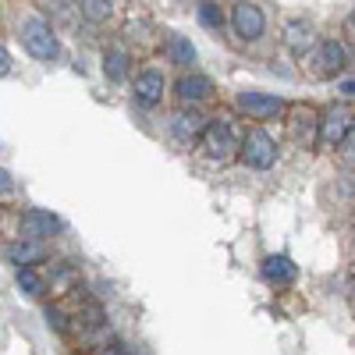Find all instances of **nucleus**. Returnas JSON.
Wrapping results in <instances>:
<instances>
[{
  "label": "nucleus",
  "instance_id": "f257e3e1",
  "mask_svg": "<svg viewBox=\"0 0 355 355\" xmlns=\"http://www.w3.org/2000/svg\"><path fill=\"white\" fill-rule=\"evenodd\" d=\"M199 150L210 157V160H217V164H227L231 157H239L242 153V142L234 139V128H231V121H210L206 125V132L199 135Z\"/></svg>",
  "mask_w": 355,
  "mask_h": 355
},
{
  "label": "nucleus",
  "instance_id": "f03ea898",
  "mask_svg": "<svg viewBox=\"0 0 355 355\" xmlns=\"http://www.w3.org/2000/svg\"><path fill=\"white\" fill-rule=\"evenodd\" d=\"M242 164L252 167V171H270L277 164V142L266 128H249L245 139H242Z\"/></svg>",
  "mask_w": 355,
  "mask_h": 355
},
{
  "label": "nucleus",
  "instance_id": "7ed1b4c3",
  "mask_svg": "<svg viewBox=\"0 0 355 355\" xmlns=\"http://www.w3.org/2000/svg\"><path fill=\"white\" fill-rule=\"evenodd\" d=\"M21 43L25 50L36 57V61H53L57 53H61V43L53 36V25L46 18H25L21 25Z\"/></svg>",
  "mask_w": 355,
  "mask_h": 355
},
{
  "label": "nucleus",
  "instance_id": "20e7f679",
  "mask_svg": "<svg viewBox=\"0 0 355 355\" xmlns=\"http://www.w3.org/2000/svg\"><path fill=\"white\" fill-rule=\"evenodd\" d=\"M234 107H239L245 117H252V121H274V117H281L288 110V103L277 93H259V89H245V93H239L234 96Z\"/></svg>",
  "mask_w": 355,
  "mask_h": 355
},
{
  "label": "nucleus",
  "instance_id": "39448f33",
  "mask_svg": "<svg viewBox=\"0 0 355 355\" xmlns=\"http://www.w3.org/2000/svg\"><path fill=\"white\" fill-rule=\"evenodd\" d=\"M355 132V110L348 107H331L320 117V146L323 150H334V146H345V139Z\"/></svg>",
  "mask_w": 355,
  "mask_h": 355
},
{
  "label": "nucleus",
  "instance_id": "423d86ee",
  "mask_svg": "<svg viewBox=\"0 0 355 355\" xmlns=\"http://www.w3.org/2000/svg\"><path fill=\"white\" fill-rule=\"evenodd\" d=\"M231 28L242 43H256L266 33V15L259 4H234L231 8Z\"/></svg>",
  "mask_w": 355,
  "mask_h": 355
},
{
  "label": "nucleus",
  "instance_id": "0eeeda50",
  "mask_svg": "<svg viewBox=\"0 0 355 355\" xmlns=\"http://www.w3.org/2000/svg\"><path fill=\"white\" fill-rule=\"evenodd\" d=\"M309 61H313V71H316L320 78H331V75L345 71L348 50H345L341 40H320V43L313 46V53H309Z\"/></svg>",
  "mask_w": 355,
  "mask_h": 355
},
{
  "label": "nucleus",
  "instance_id": "6e6552de",
  "mask_svg": "<svg viewBox=\"0 0 355 355\" xmlns=\"http://www.w3.org/2000/svg\"><path fill=\"white\" fill-rule=\"evenodd\" d=\"M288 135L299 150H313L320 146V117L313 107H295L291 110V121H288Z\"/></svg>",
  "mask_w": 355,
  "mask_h": 355
},
{
  "label": "nucleus",
  "instance_id": "1a4fd4ad",
  "mask_svg": "<svg viewBox=\"0 0 355 355\" xmlns=\"http://www.w3.org/2000/svg\"><path fill=\"white\" fill-rule=\"evenodd\" d=\"M174 96H178V103H182V107L196 110L199 103H206V100L214 96V82L206 78V75H199V71H185L182 78L174 82Z\"/></svg>",
  "mask_w": 355,
  "mask_h": 355
},
{
  "label": "nucleus",
  "instance_id": "9d476101",
  "mask_svg": "<svg viewBox=\"0 0 355 355\" xmlns=\"http://www.w3.org/2000/svg\"><path fill=\"white\" fill-rule=\"evenodd\" d=\"M164 89H167V78H164V71H157V68H146L142 75H135V103L139 107H157L160 100H164Z\"/></svg>",
  "mask_w": 355,
  "mask_h": 355
},
{
  "label": "nucleus",
  "instance_id": "9b49d317",
  "mask_svg": "<svg viewBox=\"0 0 355 355\" xmlns=\"http://www.w3.org/2000/svg\"><path fill=\"white\" fill-rule=\"evenodd\" d=\"M206 117L199 114V110H189V107H182L174 117H171V135L178 139V142H192V139H199L202 132H206Z\"/></svg>",
  "mask_w": 355,
  "mask_h": 355
},
{
  "label": "nucleus",
  "instance_id": "f8f14e48",
  "mask_svg": "<svg viewBox=\"0 0 355 355\" xmlns=\"http://www.w3.org/2000/svg\"><path fill=\"white\" fill-rule=\"evenodd\" d=\"M21 239H33V242H43L46 234H53V231H61V220H57L53 214H46V210H25L21 214Z\"/></svg>",
  "mask_w": 355,
  "mask_h": 355
},
{
  "label": "nucleus",
  "instance_id": "ddd939ff",
  "mask_svg": "<svg viewBox=\"0 0 355 355\" xmlns=\"http://www.w3.org/2000/svg\"><path fill=\"white\" fill-rule=\"evenodd\" d=\"M284 46H288L295 57L313 53V28H309V21H302V18L284 21Z\"/></svg>",
  "mask_w": 355,
  "mask_h": 355
},
{
  "label": "nucleus",
  "instance_id": "4468645a",
  "mask_svg": "<svg viewBox=\"0 0 355 355\" xmlns=\"http://www.w3.org/2000/svg\"><path fill=\"white\" fill-rule=\"evenodd\" d=\"M263 277L270 284H277V288H288V284H295L299 270H295V263L288 256H266L263 259Z\"/></svg>",
  "mask_w": 355,
  "mask_h": 355
},
{
  "label": "nucleus",
  "instance_id": "2eb2a0df",
  "mask_svg": "<svg viewBox=\"0 0 355 355\" xmlns=\"http://www.w3.org/2000/svg\"><path fill=\"white\" fill-rule=\"evenodd\" d=\"M43 256H46L43 242H33V239H21V242H11V245H8V259L18 263V270H25V266L40 263Z\"/></svg>",
  "mask_w": 355,
  "mask_h": 355
},
{
  "label": "nucleus",
  "instance_id": "dca6fc26",
  "mask_svg": "<svg viewBox=\"0 0 355 355\" xmlns=\"http://www.w3.org/2000/svg\"><path fill=\"white\" fill-rule=\"evenodd\" d=\"M167 57H171V64H178V68H192L199 61L192 40H185V36H167Z\"/></svg>",
  "mask_w": 355,
  "mask_h": 355
},
{
  "label": "nucleus",
  "instance_id": "f3484780",
  "mask_svg": "<svg viewBox=\"0 0 355 355\" xmlns=\"http://www.w3.org/2000/svg\"><path fill=\"white\" fill-rule=\"evenodd\" d=\"M128 64H132L128 50L110 46V50H107V57H103V75H107L110 82H125V78H128Z\"/></svg>",
  "mask_w": 355,
  "mask_h": 355
},
{
  "label": "nucleus",
  "instance_id": "a211bd4d",
  "mask_svg": "<svg viewBox=\"0 0 355 355\" xmlns=\"http://www.w3.org/2000/svg\"><path fill=\"white\" fill-rule=\"evenodd\" d=\"M78 15H82L85 21H107V18L114 15V4H107V0H82Z\"/></svg>",
  "mask_w": 355,
  "mask_h": 355
},
{
  "label": "nucleus",
  "instance_id": "6ab92c4d",
  "mask_svg": "<svg viewBox=\"0 0 355 355\" xmlns=\"http://www.w3.org/2000/svg\"><path fill=\"white\" fill-rule=\"evenodd\" d=\"M18 288L25 295H43V277L33 270V266H25V270H18Z\"/></svg>",
  "mask_w": 355,
  "mask_h": 355
},
{
  "label": "nucleus",
  "instance_id": "aec40b11",
  "mask_svg": "<svg viewBox=\"0 0 355 355\" xmlns=\"http://www.w3.org/2000/svg\"><path fill=\"white\" fill-rule=\"evenodd\" d=\"M199 21L206 28H214V33H220V28H224V11L217 4H199Z\"/></svg>",
  "mask_w": 355,
  "mask_h": 355
},
{
  "label": "nucleus",
  "instance_id": "412c9836",
  "mask_svg": "<svg viewBox=\"0 0 355 355\" xmlns=\"http://www.w3.org/2000/svg\"><path fill=\"white\" fill-rule=\"evenodd\" d=\"M8 196H15V178H11V171L0 167V199H8Z\"/></svg>",
  "mask_w": 355,
  "mask_h": 355
},
{
  "label": "nucleus",
  "instance_id": "4be33fe9",
  "mask_svg": "<svg viewBox=\"0 0 355 355\" xmlns=\"http://www.w3.org/2000/svg\"><path fill=\"white\" fill-rule=\"evenodd\" d=\"M46 320H50V327H53V331H64V316H61V309H46Z\"/></svg>",
  "mask_w": 355,
  "mask_h": 355
},
{
  "label": "nucleus",
  "instance_id": "5701e85b",
  "mask_svg": "<svg viewBox=\"0 0 355 355\" xmlns=\"http://www.w3.org/2000/svg\"><path fill=\"white\" fill-rule=\"evenodd\" d=\"M341 150H345V157H348V164H355V132L345 139V146H341Z\"/></svg>",
  "mask_w": 355,
  "mask_h": 355
},
{
  "label": "nucleus",
  "instance_id": "b1692460",
  "mask_svg": "<svg viewBox=\"0 0 355 355\" xmlns=\"http://www.w3.org/2000/svg\"><path fill=\"white\" fill-rule=\"evenodd\" d=\"M103 355H135V352H132L128 345H107V348H103Z\"/></svg>",
  "mask_w": 355,
  "mask_h": 355
},
{
  "label": "nucleus",
  "instance_id": "393cba45",
  "mask_svg": "<svg viewBox=\"0 0 355 355\" xmlns=\"http://www.w3.org/2000/svg\"><path fill=\"white\" fill-rule=\"evenodd\" d=\"M8 71H11V53H8L4 46H0V78H4Z\"/></svg>",
  "mask_w": 355,
  "mask_h": 355
},
{
  "label": "nucleus",
  "instance_id": "a878e982",
  "mask_svg": "<svg viewBox=\"0 0 355 355\" xmlns=\"http://www.w3.org/2000/svg\"><path fill=\"white\" fill-rule=\"evenodd\" d=\"M341 93H345V96H355V78H352V82H341Z\"/></svg>",
  "mask_w": 355,
  "mask_h": 355
},
{
  "label": "nucleus",
  "instance_id": "bb28decb",
  "mask_svg": "<svg viewBox=\"0 0 355 355\" xmlns=\"http://www.w3.org/2000/svg\"><path fill=\"white\" fill-rule=\"evenodd\" d=\"M348 25H352V33H355V11H352V18H348Z\"/></svg>",
  "mask_w": 355,
  "mask_h": 355
}]
</instances>
